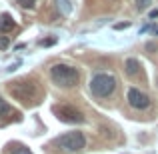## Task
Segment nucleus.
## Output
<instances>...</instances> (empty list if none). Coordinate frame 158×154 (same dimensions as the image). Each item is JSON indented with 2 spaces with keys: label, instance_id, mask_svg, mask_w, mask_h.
Instances as JSON below:
<instances>
[{
  "label": "nucleus",
  "instance_id": "20e7f679",
  "mask_svg": "<svg viewBox=\"0 0 158 154\" xmlns=\"http://www.w3.org/2000/svg\"><path fill=\"white\" fill-rule=\"evenodd\" d=\"M52 110H54V114H56V118L64 124H82L86 120L84 114H82L76 106H70V104H56Z\"/></svg>",
  "mask_w": 158,
  "mask_h": 154
},
{
  "label": "nucleus",
  "instance_id": "423d86ee",
  "mask_svg": "<svg viewBox=\"0 0 158 154\" xmlns=\"http://www.w3.org/2000/svg\"><path fill=\"white\" fill-rule=\"evenodd\" d=\"M128 98V104H130L132 108H136V110H146L148 106H150V98H148L146 92H142V90L138 88H130L126 94Z\"/></svg>",
  "mask_w": 158,
  "mask_h": 154
},
{
  "label": "nucleus",
  "instance_id": "6e6552de",
  "mask_svg": "<svg viewBox=\"0 0 158 154\" xmlns=\"http://www.w3.org/2000/svg\"><path fill=\"white\" fill-rule=\"evenodd\" d=\"M14 28H16V22H14V18H12V14L2 12V14H0V34H8V32H12Z\"/></svg>",
  "mask_w": 158,
  "mask_h": 154
},
{
  "label": "nucleus",
  "instance_id": "f8f14e48",
  "mask_svg": "<svg viewBox=\"0 0 158 154\" xmlns=\"http://www.w3.org/2000/svg\"><path fill=\"white\" fill-rule=\"evenodd\" d=\"M8 44H10V40H8V36H2V34H0V50H4V48H8Z\"/></svg>",
  "mask_w": 158,
  "mask_h": 154
},
{
  "label": "nucleus",
  "instance_id": "9b49d317",
  "mask_svg": "<svg viewBox=\"0 0 158 154\" xmlns=\"http://www.w3.org/2000/svg\"><path fill=\"white\" fill-rule=\"evenodd\" d=\"M56 6L64 16H70L72 14V8H74V2L72 0H56Z\"/></svg>",
  "mask_w": 158,
  "mask_h": 154
},
{
  "label": "nucleus",
  "instance_id": "9d476101",
  "mask_svg": "<svg viewBox=\"0 0 158 154\" xmlns=\"http://www.w3.org/2000/svg\"><path fill=\"white\" fill-rule=\"evenodd\" d=\"M8 154H32V152L22 142H10L8 144Z\"/></svg>",
  "mask_w": 158,
  "mask_h": 154
},
{
  "label": "nucleus",
  "instance_id": "ddd939ff",
  "mask_svg": "<svg viewBox=\"0 0 158 154\" xmlns=\"http://www.w3.org/2000/svg\"><path fill=\"white\" fill-rule=\"evenodd\" d=\"M16 2H18L20 6H24V8H30V6H34L36 0H16Z\"/></svg>",
  "mask_w": 158,
  "mask_h": 154
},
{
  "label": "nucleus",
  "instance_id": "f257e3e1",
  "mask_svg": "<svg viewBox=\"0 0 158 154\" xmlns=\"http://www.w3.org/2000/svg\"><path fill=\"white\" fill-rule=\"evenodd\" d=\"M50 78L56 86L62 88H70V86H76L80 80V74L74 66L70 64H54L50 68Z\"/></svg>",
  "mask_w": 158,
  "mask_h": 154
},
{
  "label": "nucleus",
  "instance_id": "0eeeda50",
  "mask_svg": "<svg viewBox=\"0 0 158 154\" xmlns=\"http://www.w3.org/2000/svg\"><path fill=\"white\" fill-rule=\"evenodd\" d=\"M0 118H2V120H10V118L20 120V114H18V112H16L6 100H4L2 96H0Z\"/></svg>",
  "mask_w": 158,
  "mask_h": 154
},
{
  "label": "nucleus",
  "instance_id": "2eb2a0df",
  "mask_svg": "<svg viewBox=\"0 0 158 154\" xmlns=\"http://www.w3.org/2000/svg\"><path fill=\"white\" fill-rule=\"evenodd\" d=\"M128 26H130L128 22H124V24H116V28H118V30H122V28H128Z\"/></svg>",
  "mask_w": 158,
  "mask_h": 154
},
{
  "label": "nucleus",
  "instance_id": "f03ea898",
  "mask_svg": "<svg viewBox=\"0 0 158 154\" xmlns=\"http://www.w3.org/2000/svg\"><path fill=\"white\" fill-rule=\"evenodd\" d=\"M116 88V78L108 72H98L90 78V92L96 98H106L114 92Z\"/></svg>",
  "mask_w": 158,
  "mask_h": 154
},
{
  "label": "nucleus",
  "instance_id": "4468645a",
  "mask_svg": "<svg viewBox=\"0 0 158 154\" xmlns=\"http://www.w3.org/2000/svg\"><path fill=\"white\" fill-rule=\"evenodd\" d=\"M152 0H136V4H138V8H148L150 6Z\"/></svg>",
  "mask_w": 158,
  "mask_h": 154
},
{
  "label": "nucleus",
  "instance_id": "39448f33",
  "mask_svg": "<svg viewBox=\"0 0 158 154\" xmlns=\"http://www.w3.org/2000/svg\"><path fill=\"white\" fill-rule=\"evenodd\" d=\"M10 92L12 96H16L20 102L24 104H34V98H36V86L30 84L28 80H18L14 84H10Z\"/></svg>",
  "mask_w": 158,
  "mask_h": 154
},
{
  "label": "nucleus",
  "instance_id": "1a4fd4ad",
  "mask_svg": "<svg viewBox=\"0 0 158 154\" xmlns=\"http://www.w3.org/2000/svg\"><path fill=\"white\" fill-rule=\"evenodd\" d=\"M124 68H126L128 76H136V74L140 72V62L136 60V58H128L126 64H124Z\"/></svg>",
  "mask_w": 158,
  "mask_h": 154
},
{
  "label": "nucleus",
  "instance_id": "7ed1b4c3",
  "mask_svg": "<svg viewBox=\"0 0 158 154\" xmlns=\"http://www.w3.org/2000/svg\"><path fill=\"white\" fill-rule=\"evenodd\" d=\"M56 144L60 148H64V150H68V152H80V150L86 148V136L78 130L66 132V134H62V136L56 138Z\"/></svg>",
  "mask_w": 158,
  "mask_h": 154
}]
</instances>
